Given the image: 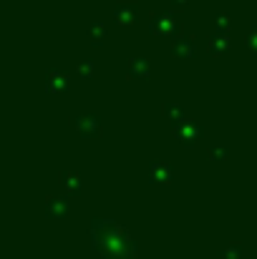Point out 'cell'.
Masks as SVG:
<instances>
[{
	"instance_id": "cell-10",
	"label": "cell",
	"mask_w": 257,
	"mask_h": 259,
	"mask_svg": "<svg viewBox=\"0 0 257 259\" xmlns=\"http://www.w3.org/2000/svg\"><path fill=\"white\" fill-rule=\"evenodd\" d=\"M171 53H174L176 58H194V53H197V43H194V38H189V35L176 38L174 46H171Z\"/></svg>"
},
{
	"instance_id": "cell-16",
	"label": "cell",
	"mask_w": 257,
	"mask_h": 259,
	"mask_svg": "<svg viewBox=\"0 0 257 259\" xmlns=\"http://www.w3.org/2000/svg\"><path fill=\"white\" fill-rule=\"evenodd\" d=\"M217 259H242V247L240 244H230V247L219 249Z\"/></svg>"
},
{
	"instance_id": "cell-7",
	"label": "cell",
	"mask_w": 257,
	"mask_h": 259,
	"mask_svg": "<svg viewBox=\"0 0 257 259\" xmlns=\"http://www.w3.org/2000/svg\"><path fill=\"white\" fill-rule=\"evenodd\" d=\"M171 179H174V169L167 161H154L149 166V181L152 184H171Z\"/></svg>"
},
{
	"instance_id": "cell-12",
	"label": "cell",
	"mask_w": 257,
	"mask_h": 259,
	"mask_svg": "<svg viewBox=\"0 0 257 259\" xmlns=\"http://www.w3.org/2000/svg\"><path fill=\"white\" fill-rule=\"evenodd\" d=\"M230 46H232L230 35H227V33H217V35L209 40V53H212V56H222L225 51H230Z\"/></svg>"
},
{
	"instance_id": "cell-20",
	"label": "cell",
	"mask_w": 257,
	"mask_h": 259,
	"mask_svg": "<svg viewBox=\"0 0 257 259\" xmlns=\"http://www.w3.org/2000/svg\"><path fill=\"white\" fill-rule=\"evenodd\" d=\"M174 3H176V5H187L189 0H174Z\"/></svg>"
},
{
	"instance_id": "cell-11",
	"label": "cell",
	"mask_w": 257,
	"mask_h": 259,
	"mask_svg": "<svg viewBox=\"0 0 257 259\" xmlns=\"http://www.w3.org/2000/svg\"><path fill=\"white\" fill-rule=\"evenodd\" d=\"M58 184L63 186L66 194H79L81 191V176L76 171H63L58 174Z\"/></svg>"
},
{
	"instance_id": "cell-4",
	"label": "cell",
	"mask_w": 257,
	"mask_h": 259,
	"mask_svg": "<svg viewBox=\"0 0 257 259\" xmlns=\"http://www.w3.org/2000/svg\"><path fill=\"white\" fill-rule=\"evenodd\" d=\"M149 30L154 33V35H176L179 30H181V25H179V20L169 15V13H164V15H157V18H152V23H149Z\"/></svg>"
},
{
	"instance_id": "cell-15",
	"label": "cell",
	"mask_w": 257,
	"mask_h": 259,
	"mask_svg": "<svg viewBox=\"0 0 257 259\" xmlns=\"http://www.w3.org/2000/svg\"><path fill=\"white\" fill-rule=\"evenodd\" d=\"M76 73H79L84 81H91V78H93V73H96V63H93V61H84V63H79V66H76Z\"/></svg>"
},
{
	"instance_id": "cell-8",
	"label": "cell",
	"mask_w": 257,
	"mask_h": 259,
	"mask_svg": "<svg viewBox=\"0 0 257 259\" xmlns=\"http://www.w3.org/2000/svg\"><path fill=\"white\" fill-rule=\"evenodd\" d=\"M46 214L51 219H63L68 217V199L66 196H48L46 199Z\"/></svg>"
},
{
	"instance_id": "cell-17",
	"label": "cell",
	"mask_w": 257,
	"mask_h": 259,
	"mask_svg": "<svg viewBox=\"0 0 257 259\" xmlns=\"http://www.w3.org/2000/svg\"><path fill=\"white\" fill-rule=\"evenodd\" d=\"M247 48H250V53L257 56V25L250 28V35H247Z\"/></svg>"
},
{
	"instance_id": "cell-19",
	"label": "cell",
	"mask_w": 257,
	"mask_h": 259,
	"mask_svg": "<svg viewBox=\"0 0 257 259\" xmlns=\"http://www.w3.org/2000/svg\"><path fill=\"white\" fill-rule=\"evenodd\" d=\"M227 156H230V149H212L209 151V159L212 161H225Z\"/></svg>"
},
{
	"instance_id": "cell-2",
	"label": "cell",
	"mask_w": 257,
	"mask_h": 259,
	"mask_svg": "<svg viewBox=\"0 0 257 259\" xmlns=\"http://www.w3.org/2000/svg\"><path fill=\"white\" fill-rule=\"evenodd\" d=\"M202 136H204V128H202V123H197V121L184 118V121H179V123L174 126V139H176L179 144H184V146L197 144Z\"/></svg>"
},
{
	"instance_id": "cell-9",
	"label": "cell",
	"mask_w": 257,
	"mask_h": 259,
	"mask_svg": "<svg viewBox=\"0 0 257 259\" xmlns=\"http://www.w3.org/2000/svg\"><path fill=\"white\" fill-rule=\"evenodd\" d=\"M136 13H139V5H134V3H121V5H116L114 18H116L119 25H134V23H136Z\"/></svg>"
},
{
	"instance_id": "cell-13",
	"label": "cell",
	"mask_w": 257,
	"mask_h": 259,
	"mask_svg": "<svg viewBox=\"0 0 257 259\" xmlns=\"http://www.w3.org/2000/svg\"><path fill=\"white\" fill-rule=\"evenodd\" d=\"M88 38H91V46L98 48V46L103 43V38H106V28H103L101 23H93V25L88 28Z\"/></svg>"
},
{
	"instance_id": "cell-14",
	"label": "cell",
	"mask_w": 257,
	"mask_h": 259,
	"mask_svg": "<svg viewBox=\"0 0 257 259\" xmlns=\"http://www.w3.org/2000/svg\"><path fill=\"white\" fill-rule=\"evenodd\" d=\"M164 113H167V118H169L174 126H176L179 121H184V108H181L179 103H167V106H164Z\"/></svg>"
},
{
	"instance_id": "cell-5",
	"label": "cell",
	"mask_w": 257,
	"mask_h": 259,
	"mask_svg": "<svg viewBox=\"0 0 257 259\" xmlns=\"http://www.w3.org/2000/svg\"><path fill=\"white\" fill-rule=\"evenodd\" d=\"M46 88H48L51 93H66V91L71 88V76L63 73V71L51 68V71L46 73Z\"/></svg>"
},
{
	"instance_id": "cell-1",
	"label": "cell",
	"mask_w": 257,
	"mask_h": 259,
	"mask_svg": "<svg viewBox=\"0 0 257 259\" xmlns=\"http://www.w3.org/2000/svg\"><path fill=\"white\" fill-rule=\"evenodd\" d=\"M91 247L103 259H136L139 244L131 239L129 229L114 219H93L91 222Z\"/></svg>"
},
{
	"instance_id": "cell-18",
	"label": "cell",
	"mask_w": 257,
	"mask_h": 259,
	"mask_svg": "<svg viewBox=\"0 0 257 259\" xmlns=\"http://www.w3.org/2000/svg\"><path fill=\"white\" fill-rule=\"evenodd\" d=\"M214 25H217V33H227V35H230L232 20H230V18H217V20H214Z\"/></svg>"
},
{
	"instance_id": "cell-6",
	"label": "cell",
	"mask_w": 257,
	"mask_h": 259,
	"mask_svg": "<svg viewBox=\"0 0 257 259\" xmlns=\"http://www.w3.org/2000/svg\"><path fill=\"white\" fill-rule=\"evenodd\" d=\"M152 76V66L146 58H131L126 66V78L129 81H146Z\"/></svg>"
},
{
	"instance_id": "cell-3",
	"label": "cell",
	"mask_w": 257,
	"mask_h": 259,
	"mask_svg": "<svg viewBox=\"0 0 257 259\" xmlns=\"http://www.w3.org/2000/svg\"><path fill=\"white\" fill-rule=\"evenodd\" d=\"M71 126H74V131L76 134H81L86 139H98L101 136V121H98V116H93V113H84V116H74L71 118Z\"/></svg>"
}]
</instances>
